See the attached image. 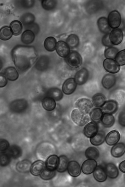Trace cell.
Wrapping results in <instances>:
<instances>
[{"instance_id": "6da1fadb", "label": "cell", "mask_w": 125, "mask_h": 187, "mask_svg": "<svg viewBox=\"0 0 125 187\" xmlns=\"http://www.w3.org/2000/svg\"><path fill=\"white\" fill-rule=\"evenodd\" d=\"M12 56L17 69L22 72L30 68L38 59L36 51L31 46H16L12 50Z\"/></svg>"}, {"instance_id": "7a4b0ae2", "label": "cell", "mask_w": 125, "mask_h": 187, "mask_svg": "<svg viewBox=\"0 0 125 187\" xmlns=\"http://www.w3.org/2000/svg\"><path fill=\"white\" fill-rule=\"evenodd\" d=\"M71 117L72 121L77 125L82 126L90 121L89 116L80 111L78 109L73 110L71 114Z\"/></svg>"}, {"instance_id": "3957f363", "label": "cell", "mask_w": 125, "mask_h": 187, "mask_svg": "<svg viewBox=\"0 0 125 187\" xmlns=\"http://www.w3.org/2000/svg\"><path fill=\"white\" fill-rule=\"evenodd\" d=\"M66 62L71 68L76 69L79 67L82 63V58L80 54L76 51H72L65 57Z\"/></svg>"}, {"instance_id": "277c9868", "label": "cell", "mask_w": 125, "mask_h": 187, "mask_svg": "<svg viewBox=\"0 0 125 187\" xmlns=\"http://www.w3.org/2000/svg\"><path fill=\"white\" fill-rule=\"evenodd\" d=\"M107 19L110 27L113 29L117 28L121 22V15L118 11L115 10L109 13Z\"/></svg>"}, {"instance_id": "5b68a950", "label": "cell", "mask_w": 125, "mask_h": 187, "mask_svg": "<svg viewBox=\"0 0 125 187\" xmlns=\"http://www.w3.org/2000/svg\"><path fill=\"white\" fill-rule=\"evenodd\" d=\"M76 106L80 111L88 114L91 111L93 105L90 100L86 98H82L78 100Z\"/></svg>"}, {"instance_id": "8992f818", "label": "cell", "mask_w": 125, "mask_h": 187, "mask_svg": "<svg viewBox=\"0 0 125 187\" xmlns=\"http://www.w3.org/2000/svg\"><path fill=\"white\" fill-rule=\"evenodd\" d=\"M104 69L112 74H115L119 72L120 69V65L114 59L109 58L105 59L103 62Z\"/></svg>"}, {"instance_id": "52a82bcc", "label": "cell", "mask_w": 125, "mask_h": 187, "mask_svg": "<svg viewBox=\"0 0 125 187\" xmlns=\"http://www.w3.org/2000/svg\"><path fill=\"white\" fill-rule=\"evenodd\" d=\"M118 109V102L113 100H109L105 102L101 107V110L104 114H114Z\"/></svg>"}, {"instance_id": "ba28073f", "label": "cell", "mask_w": 125, "mask_h": 187, "mask_svg": "<svg viewBox=\"0 0 125 187\" xmlns=\"http://www.w3.org/2000/svg\"><path fill=\"white\" fill-rule=\"evenodd\" d=\"M28 103L24 99L16 100L10 105V110L15 112H20L24 111L27 107Z\"/></svg>"}, {"instance_id": "9c48e42d", "label": "cell", "mask_w": 125, "mask_h": 187, "mask_svg": "<svg viewBox=\"0 0 125 187\" xmlns=\"http://www.w3.org/2000/svg\"><path fill=\"white\" fill-rule=\"evenodd\" d=\"M89 77V72L85 68H82L75 74L74 80L77 84L81 85L87 81Z\"/></svg>"}, {"instance_id": "30bf717a", "label": "cell", "mask_w": 125, "mask_h": 187, "mask_svg": "<svg viewBox=\"0 0 125 187\" xmlns=\"http://www.w3.org/2000/svg\"><path fill=\"white\" fill-rule=\"evenodd\" d=\"M97 166V163L95 160L88 159L83 163L81 170L84 174L89 175L93 172Z\"/></svg>"}, {"instance_id": "8fae6325", "label": "cell", "mask_w": 125, "mask_h": 187, "mask_svg": "<svg viewBox=\"0 0 125 187\" xmlns=\"http://www.w3.org/2000/svg\"><path fill=\"white\" fill-rule=\"evenodd\" d=\"M77 84L74 79L69 78L66 80L62 86L63 92L66 95H70L75 90Z\"/></svg>"}, {"instance_id": "7c38bea8", "label": "cell", "mask_w": 125, "mask_h": 187, "mask_svg": "<svg viewBox=\"0 0 125 187\" xmlns=\"http://www.w3.org/2000/svg\"><path fill=\"white\" fill-rule=\"evenodd\" d=\"M123 37L122 32L119 28L113 29L109 34L110 41L114 45L120 44L122 41Z\"/></svg>"}, {"instance_id": "4fadbf2b", "label": "cell", "mask_w": 125, "mask_h": 187, "mask_svg": "<svg viewBox=\"0 0 125 187\" xmlns=\"http://www.w3.org/2000/svg\"><path fill=\"white\" fill-rule=\"evenodd\" d=\"M98 124L94 122L87 124L84 127L83 131L85 135L88 138H91L98 132Z\"/></svg>"}, {"instance_id": "5bb4252c", "label": "cell", "mask_w": 125, "mask_h": 187, "mask_svg": "<svg viewBox=\"0 0 125 187\" xmlns=\"http://www.w3.org/2000/svg\"><path fill=\"white\" fill-rule=\"evenodd\" d=\"M56 50L58 54L62 57H66L69 54L70 48L66 42L60 41L57 43Z\"/></svg>"}, {"instance_id": "9a60e30c", "label": "cell", "mask_w": 125, "mask_h": 187, "mask_svg": "<svg viewBox=\"0 0 125 187\" xmlns=\"http://www.w3.org/2000/svg\"><path fill=\"white\" fill-rule=\"evenodd\" d=\"M69 174L73 177L79 176L81 173V169L80 165L78 162L74 160L70 161L67 168Z\"/></svg>"}, {"instance_id": "2e32d148", "label": "cell", "mask_w": 125, "mask_h": 187, "mask_svg": "<svg viewBox=\"0 0 125 187\" xmlns=\"http://www.w3.org/2000/svg\"><path fill=\"white\" fill-rule=\"evenodd\" d=\"M116 81L115 76L112 74H107L103 77L102 84L106 89H109L115 85Z\"/></svg>"}, {"instance_id": "e0dca14e", "label": "cell", "mask_w": 125, "mask_h": 187, "mask_svg": "<svg viewBox=\"0 0 125 187\" xmlns=\"http://www.w3.org/2000/svg\"><path fill=\"white\" fill-rule=\"evenodd\" d=\"M93 175L95 179L100 182L105 181L107 177L105 168L101 165L97 166L93 172Z\"/></svg>"}, {"instance_id": "ac0fdd59", "label": "cell", "mask_w": 125, "mask_h": 187, "mask_svg": "<svg viewBox=\"0 0 125 187\" xmlns=\"http://www.w3.org/2000/svg\"><path fill=\"white\" fill-rule=\"evenodd\" d=\"M120 137L119 132L116 130L111 131L105 137L106 143L109 145H112L116 144Z\"/></svg>"}, {"instance_id": "d6986e66", "label": "cell", "mask_w": 125, "mask_h": 187, "mask_svg": "<svg viewBox=\"0 0 125 187\" xmlns=\"http://www.w3.org/2000/svg\"><path fill=\"white\" fill-rule=\"evenodd\" d=\"M125 152V145L122 143H119L115 144L111 148V155L115 158L122 156Z\"/></svg>"}, {"instance_id": "ffe728a7", "label": "cell", "mask_w": 125, "mask_h": 187, "mask_svg": "<svg viewBox=\"0 0 125 187\" xmlns=\"http://www.w3.org/2000/svg\"><path fill=\"white\" fill-rule=\"evenodd\" d=\"M97 23L101 32L105 34L109 33L111 31V27L106 17H100L97 21Z\"/></svg>"}, {"instance_id": "44dd1931", "label": "cell", "mask_w": 125, "mask_h": 187, "mask_svg": "<svg viewBox=\"0 0 125 187\" xmlns=\"http://www.w3.org/2000/svg\"><path fill=\"white\" fill-rule=\"evenodd\" d=\"M107 176L111 179H114L118 177L119 175L118 170L113 163L107 164L105 168Z\"/></svg>"}, {"instance_id": "7402d4cb", "label": "cell", "mask_w": 125, "mask_h": 187, "mask_svg": "<svg viewBox=\"0 0 125 187\" xmlns=\"http://www.w3.org/2000/svg\"><path fill=\"white\" fill-rule=\"evenodd\" d=\"M59 161V158L56 155H53L49 156L46 160V168L50 170H54L57 168Z\"/></svg>"}, {"instance_id": "603a6c76", "label": "cell", "mask_w": 125, "mask_h": 187, "mask_svg": "<svg viewBox=\"0 0 125 187\" xmlns=\"http://www.w3.org/2000/svg\"><path fill=\"white\" fill-rule=\"evenodd\" d=\"M105 139V133L102 130H100L90 139L91 143L92 145L98 146L102 144Z\"/></svg>"}, {"instance_id": "cb8c5ba5", "label": "cell", "mask_w": 125, "mask_h": 187, "mask_svg": "<svg viewBox=\"0 0 125 187\" xmlns=\"http://www.w3.org/2000/svg\"><path fill=\"white\" fill-rule=\"evenodd\" d=\"M35 37V34L32 31L27 30L25 31L22 34L21 40L24 44H30L33 42Z\"/></svg>"}, {"instance_id": "d4e9b609", "label": "cell", "mask_w": 125, "mask_h": 187, "mask_svg": "<svg viewBox=\"0 0 125 187\" xmlns=\"http://www.w3.org/2000/svg\"><path fill=\"white\" fill-rule=\"evenodd\" d=\"M44 163L42 161L38 160L34 162L31 166L30 171L31 173L37 175L41 173L44 167Z\"/></svg>"}, {"instance_id": "484cf974", "label": "cell", "mask_w": 125, "mask_h": 187, "mask_svg": "<svg viewBox=\"0 0 125 187\" xmlns=\"http://www.w3.org/2000/svg\"><path fill=\"white\" fill-rule=\"evenodd\" d=\"M48 97L53 99L54 100L59 101L63 97V94L61 90L58 88H52L49 89L47 92Z\"/></svg>"}, {"instance_id": "4316f807", "label": "cell", "mask_w": 125, "mask_h": 187, "mask_svg": "<svg viewBox=\"0 0 125 187\" xmlns=\"http://www.w3.org/2000/svg\"><path fill=\"white\" fill-rule=\"evenodd\" d=\"M103 115L101 109L97 108L92 109L90 113L91 120L96 123H99L101 121Z\"/></svg>"}, {"instance_id": "83f0119b", "label": "cell", "mask_w": 125, "mask_h": 187, "mask_svg": "<svg viewBox=\"0 0 125 187\" xmlns=\"http://www.w3.org/2000/svg\"><path fill=\"white\" fill-rule=\"evenodd\" d=\"M92 99L94 105L98 107H101L106 101L105 96L101 93H98L95 94L92 96Z\"/></svg>"}, {"instance_id": "f1b7e54d", "label": "cell", "mask_w": 125, "mask_h": 187, "mask_svg": "<svg viewBox=\"0 0 125 187\" xmlns=\"http://www.w3.org/2000/svg\"><path fill=\"white\" fill-rule=\"evenodd\" d=\"M57 41L52 37L47 38L44 41V45L45 49L49 52H52L56 49Z\"/></svg>"}, {"instance_id": "f546056e", "label": "cell", "mask_w": 125, "mask_h": 187, "mask_svg": "<svg viewBox=\"0 0 125 187\" xmlns=\"http://www.w3.org/2000/svg\"><path fill=\"white\" fill-rule=\"evenodd\" d=\"M4 74L7 78L11 81L16 80L18 76L17 70L12 66H9L6 68L4 71Z\"/></svg>"}, {"instance_id": "4dcf8cb0", "label": "cell", "mask_w": 125, "mask_h": 187, "mask_svg": "<svg viewBox=\"0 0 125 187\" xmlns=\"http://www.w3.org/2000/svg\"><path fill=\"white\" fill-rule=\"evenodd\" d=\"M10 28L14 35L17 36L20 34L22 30L21 22L18 20L12 21L10 25Z\"/></svg>"}, {"instance_id": "1f68e13d", "label": "cell", "mask_w": 125, "mask_h": 187, "mask_svg": "<svg viewBox=\"0 0 125 187\" xmlns=\"http://www.w3.org/2000/svg\"><path fill=\"white\" fill-rule=\"evenodd\" d=\"M101 121L104 126L106 127H110L113 125L115 122V118L111 114L104 113L103 115Z\"/></svg>"}, {"instance_id": "d6a6232c", "label": "cell", "mask_w": 125, "mask_h": 187, "mask_svg": "<svg viewBox=\"0 0 125 187\" xmlns=\"http://www.w3.org/2000/svg\"><path fill=\"white\" fill-rule=\"evenodd\" d=\"M85 156L88 159L96 160L99 155L98 150L94 147H90L88 148L85 152Z\"/></svg>"}, {"instance_id": "836d02e7", "label": "cell", "mask_w": 125, "mask_h": 187, "mask_svg": "<svg viewBox=\"0 0 125 187\" xmlns=\"http://www.w3.org/2000/svg\"><path fill=\"white\" fill-rule=\"evenodd\" d=\"M42 106L44 109L48 111H52L55 107L56 103L53 99L47 97L44 98L42 101Z\"/></svg>"}, {"instance_id": "e575fe53", "label": "cell", "mask_w": 125, "mask_h": 187, "mask_svg": "<svg viewBox=\"0 0 125 187\" xmlns=\"http://www.w3.org/2000/svg\"><path fill=\"white\" fill-rule=\"evenodd\" d=\"M68 164V160L67 157L64 155L60 156L57 168V170L60 172H64L67 169Z\"/></svg>"}, {"instance_id": "d590c367", "label": "cell", "mask_w": 125, "mask_h": 187, "mask_svg": "<svg viewBox=\"0 0 125 187\" xmlns=\"http://www.w3.org/2000/svg\"><path fill=\"white\" fill-rule=\"evenodd\" d=\"M12 35V32L8 26H5L1 28L0 31V39L6 41L10 39Z\"/></svg>"}, {"instance_id": "8d00e7d4", "label": "cell", "mask_w": 125, "mask_h": 187, "mask_svg": "<svg viewBox=\"0 0 125 187\" xmlns=\"http://www.w3.org/2000/svg\"><path fill=\"white\" fill-rule=\"evenodd\" d=\"M66 42L70 48H72L78 46L79 41L78 36L74 34H71L67 38Z\"/></svg>"}, {"instance_id": "74e56055", "label": "cell", "mask_w": 125, "mask_h": 187, "mask_svg": "<svg viewBox=\"0 0 125 187\" xmlns=\"http://www.w3.org/2000/svg\"><path fill=\"white\" fill-rule=\"evenodd\" d=\"M30 162L24 160L19 162L16 165V169L18 171L21 172H26L28 171L31 167Z\"/></svg>"}, {"instance_id": "f35d334b", "label": "cell", "mask_w": 125, "mask_h": 187, "mask_svg": "<svg viewBox=\"0 0 125 187\" xmlns=\"http://www.w3.org/2000/svg\"><path fill=\"white\" fill-rule=\"evenodd\" d=\"M49 63L48 57L43 56L40 57L37 61L35 66L38 70L42 71L47 68Z\"/></svg>"}, {"instance_id": "ab89813d", "label": "cell", "mask_w": 125, "mask_h": 187, "mask_svg": "<svg viewBox=\"0 0 125 187\" xmlns=\"http://www.w3.org/2000/svg\"><path fill=\"white\" fill-rule=\"evenodd\" d=\"M35 17L31 13L24 14L20 17V20L24 25H27L32 24L34 22Z\"/></svg>"}, {"instance_id": "60d3db41", "label": "cell", "mask_w": 125, "mask_h": 187, "mask_svg": "<svg viewBox=\"0 0 125 187\" xmlns=\"http://www.w3.org/2000/svg\"><path fill=\"white\" fill-rule=\"evenodd\" d=\"M118 49L114 47H110L106 49L104 51V56L107 58L115 59L118 52Z\"/></svg>"}, {"instance_id": "b9f144b4", "label": "cell", "mask_w": 125, "mask_h": 187, "mask_svg": "<svg viewBox=\"0 0 125 187\" xmlns=\"http://www.w3.org/2000/svg\"><path fill=\"white\" fill-rule=\"evenodd\" d=\"M57 4L55 0H44L42 2V7L45 9L49 10L54 8Z\"/></svg>"}, {"instance_id": "7bdbcfd3", "label": "cell", "mask_w": 125, "mask_h": 187, "mask_svg": "<svg viewBox=\"0 0 125 187\" xmlns=\"http://www.w3.org/2000/svg\"><path fill=\"white\" fill-rule=\"evenodd\" d=\"M115 61L120 66L125 65V49L119 52L115 58Z\"/></svg>"}, {"instance_id": "ee69618b", "label": "cell", "mask_w": 125, "mask_h": 187, "mask_svg": "<svg viewBox=\"0 0 125 187\" xmlns=\"http://www.w3.org/2000/svg\"><path fill=\"white\" fill-rule=\"evenodd\" d=\"M55 174V172L54 170H50L46 169L41 172L40 176L44 180H48L53 178Z\"/></svg>"}, {"instance_id": "f6af8a7d", "label": "cell", "mask_w": 125, "mask_h": 187, "mask_svg": "<svg viewBox=\"0 0 125 187\" xmlns=\"http://www.w3.org/2000/svg\"><path fill=\"white\" fill-rule=\"evenodd\" d=\"M9 154L11 157L16 158L19 156L21 154L20 148L16 145L11 146L8 150Z\"/></svg>"}, {"instance_id": "bcb514c9", "label": "cell", "mask_w": 125, "mask_h": 187, "mask_svg": "<svg viewBox=\"0 0 125 187\" xmlns=\"http://www.w3.org/2000/svg\"><path fill=\"white\" fill-rule=\"evenodd\" d=\"M102 44L106 47H112V46L109 38V33L105 34L102 37Z\"/></svg>"}, {"instance_id": "7dc6e473", "label": "cell", "mask_w": 125, "mask_h": 187, "mask_svg": "<svg viewBox=\"0 0 125 187\" xmlns=\"http://www.w3.org/2000/svg\"><path fill=\"white\" fill-rule=\"evenodd\" d=\"M118 122L122 126L125 127V110L122 111L118 116Z\"/></svg>"}, {"instance_id": "c3c4849f", "label": "cell", "mask_w": 125, "mask_h": 187, "mask_svg": "<svg viewBox=\"0 0 125 187\" xmlns=\"http://www.w3.org/2000/svg\"><path fill=\"white\" fill-rule=\"evenodd\" d=\"M9 147V143L6 140L1 139L0 140V151L3 152L6 151Z\"/></svg>"}, {"instance_id": "681fc988", "label": "cell", "mask_w": 125, "mask_h": 187, "mask_svg": "<svg viewBox=\"0 0 125 187\" xmlns=\"http://www.w3.org/2000/svg\"><path fill=\"white\" fill-rule=\"evenodd\" d=\"M9 157L6 155H2L0 157V164L2 166H5L9 162Z\"/></svg>"}, {"instance_id": "f907efd6", "label": "cell", "mask_w": 125, "mask_h": 187, "mask_svg": "<svg viewBox=\"0 0 125 187\" xmlns=\"http://www.w3.org/2000/svg\"><path fill=\"white\" fill-rule=\"evenodd\" d=\"M7 80L5 77L2 75L0 76V87H3L5 86L7 84Z\"/></svg>"}, {"instance_id": "816d5d0a", "label": "cell", "mask_w": 125, "mask_h": 187, "mask_svg": "<svg viewBox=\"0 0 125 187\" xmlns=\"http://www.w3.org/2000/svg\"><path fill=\"white\" fill-rule=\"evenodd\" d=\"M119 168L121 172L125 173V160L120 163L119 166Z\"/></svg>"}, {"instance_id": "f5cc1de1", "label": "cell", "mask_w": 125, "mask_h": 187, "mask_svg": "<svg viewBox=\"0 0 125 187\" xmlns=\"http://www.w3.org/2000/svg\"><path fill=\"white\" fill-rule=\"evenodd\" d=\"M124 178H125V176H124Z\"/></svg>"}]
</instances>
